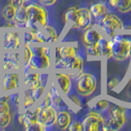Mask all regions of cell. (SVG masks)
Returning a JSON list of instances; mask_svg holds the SVG:
<instances>
[{"label":"cell","mask_w":131,"mask_h":131,"mask_svg":"<svg viewBox=\"0 0 131 131\" xmlns=\"http://www.w3.org/2000/svg\"><path fill=\"white\" fill-rule=\"evenodd\" d=\"M37 113V123L44 129V130L51 129L56 125L57 109L53 106H48L44 107L37 105L35 106Z\"/></svg>","instance_id":"cell-10"},{"label":"cell","mask_w":131,"mask_h":131,"mask_svg":"<svg viewBox=\"0 0 131 131\" xmlns=\"http://www.w3.org/2000/svg\"><path fill=\"white\" fill-rule=\"evenodd\" d=\"M97 28L107 38H112L117 33L124 31L125 25L117 15L109 12L99 21L97 22Z\"/></svg>","instance_id":"cell-7"},{"label":"cell","mask_w":131,"mask_h":131,"mask_svg":"<svg viewBox=\"0 0 131 131\" xmlns=\"http://www.w3.org/2000/svg\"><path fill=\"white\" fill-rule=\"evenodd\" d=\"M106 118V116H105L103 113H100L92 110L91 112L85 115L82 121L84 131L102 130Z\"/></svg>","instance_id":"cell-11"},{"label":"cell","mask_w":131,"mask_h":131,"mask_svg":"<svg viewBox=\"0 0 131 131\" xmlns=\"http://www.w3.org/2000/svg\"><path fill=\"white\" fill-rule=\"evenodd\" d=\"M25 3H26L25 0H8V4H10L16 9L25 5Z\"/></svg>","instance_id":"cell-35"},{"label":"cell","mask_w":131,"mask_h":131,"mask_svg":"<svg viewBox=\"0 0 131 131\" xmlns=\"http://www.w3.org/2000/svg\"><path fill=\"white\" fill-rule=\"evenodd\" d=\"M3 51H20L22 45V35L19 28H5L2 34Z\"/></svg>","instance_id":"cell-9"},{"label":"cell","mask_w":131,"mask_h":131,"mask_svg":"<svg viewBox=\"0 0 131 131\" xmlns=\"http://www.w3.org/2000/svg\"><path fill=\"white\" fill-rule=\"evenodd\" d=\"M121 79L119 78L118 76H112L107 79L106 80V89H109V90H112V89H116L119 85L121 84Z\"/></svg>","instance_id":"cell-32"},{"label":"cell","mask_w":131,"mask_h":131,"mask_svg":"<svg viewBox=\"0 0 131 131\" xmlns=\"http://www.w3.org/2000/svg\"><path fill=\"white\" fill-rule=\"evenodd\" d=\"M109 42L115 61H125L131 58V35L117 33Z\"/></svg>","instance_id":"cell-5"},{"label":"cell","mask_w":131,"mask_h":131,"mask_svg":"<svg viewBox=\"0 0 131 131\" xmlns=\"http://www.w3.org/2000/svg\"><path fill=\"white\" fill-rule=\"evenodd\" d=\"M130 80H131V71H130Z\"/></svg>","instance_id":"cell-40"},{"label":"cell","mask_w":131,"mask_h":131,"mask_svg":"<svg viewBox=\"0 0 131 131\" xmlns=\"http://www.w3.org/2000/svg\"><path fill=\"white\" fill-rule=\"evenodd\" d=\"M33 49V57L28 65L25 66L24 70H33L39 72H46L52 67V50L48 46L43 44L31 43Z\"/></svg>","instance_id":"cell-1"},{"label":"cell","mask_w":131,"mask_h":131,"mask_svg":"<svg viewBox=\"0 0 131 131\" xmlns=\"http://www.w3.org/2000/svg\"><path fill=\"white\" fill-rule=\"evenodd\" d=\"M39 3L44 7H52L57 2V0H38Z\"/></svg>","instance_id":"cell-36"},{"label":"cell","mask_w":131,"mask_h":131,"mask_svg":"<svg viewBox=\"0 0 131 131\" xmlns=\"http://www.w3.org/2000/svg\"><path fill=\"white\" fill-rule=\"evenodd\" d=\"M28 20L24 29L44 28L49 23V14L44 6L40 3H30L26 5Z\"/></svg>","instance_id":"cell-3"},{"label":"cell","mask_w":131,"mask_h":131,"mask_svg":"<svg viewBox=\"0 0 131 131\" xmlns=\"http://www.w3.org/2000/svg\"><path fill=\"white\" fill-rule=\"evenodd\" d=\"M25 1H26V2H29V1H30V0H25Z\"/></svg>","instance_id":"cell-39"},{"label":"cell","mask_w":131,"mask_h":131,"mask_svg":"<svg viewBox=\"0 0 131 131\" xmlns=\"http://www.w3.org/2000/svg\"><path fill=\"white\" fill-rule=\"evenodd\" d=\"M69 131H84L83 125H82V121H72L70 124L68 129Z\"/></svg>","instance_id":"cell-34"},{"label":"cell","mask_w":131,"mask_h":131,"mask_svg":"<svg viewBox=\"0 0 131 131\" xmlns=\"http://www.w3.org/2000/svg\"><path fill=\"white\" fill-rule=\"evenodd\" d=\"M27 20H28V16H27V12H26V5H23L16 9L13 20L16 23L18 27L19 26L24 27L25 24L27 21Z\"/></svg>","instance_id":"cell-24"},{"label":"cell","mask_w":131,"mask_h":131,"mask_svg":"<svg viewBox=\"0 0 131 131\" xmlns=\"http://www.w3.org/2000/svg\"><path fill=\"white\" fill-rule=\"evenodd\" d=\"M127 120H128L127 108L121 105L112 103L106 112V118L102 127V130H120L125 125Z\"/></svg>","instance_id":"cell-2"},{"label":"cell","mask_w":131,"mask_h":131,"mask_svg":"<svg viewBox=\"0 0 131 131\" xmlns=\"http://www.w3.org/2000/svg\"><path fill=\"white\" fill-rule=\"evenodd\" d=\"M54 83L63 96H67L71 93L73 88V79L67 71L58 70L53 73Z\"/></svg>","instance_id":"cell-14"},{"label":"cell","mask_w":131,"mask_h":131,"mask_svg":"<svg viewBox=\"0 0 131 131\" xmlns=\"http://www.w3.org/2000/svg\"><path fill=\"white\" fill-rule=\"evenodd\" d=\"M11 108L7 100L0 98V127L5 129L11 125Z\"/></svg>","instance_id":"cell-19"},{"label":"cell","mask_w":131,"mask_h":131,"mask_svg":"<svg viewBox=\"0 0 131 131\" xmlns=\"http://www.w3.org/2000/svg\"><path fill=\"white\" fill-rule=\"evenodd\" d=\"M89 10L92 14L93 18L97 22L103 18L111 11L109 7L106 5L105 3H102V2H97V3L91 4V6L89 7Z\"/></svg>","instance_id":"cell-21"},{"label":"cell","mask_w":131,"mask_h":131,"mask_svg":"<svg viewBox=\"0 0 131 131\" xmlns=\"http://www.w3.org/2000/svg\"><path fill=\"white\" fill-rule=\"evenodd\" d=\"M22 64L23 67L28 65V63L30 62V61L31 60L33 54V49L31 47V43L23 42V46H22Z\"/></svg>","instance_id":"cell-26"},{"label":"cell","mask_w":131,"mask_h":131,"mask_svg":"<svg viewBox=\"0 0 131 131\" xmlns=\"http://www.w3.org/2000/svg\"><path fill=\"white\" fill-rule=\"evenodd\" d=\"M43 30L45 35H46L48 43H54L57 42L58 35H57V32L54 27L50 26V25H48L44 28H43Z\"/></svg>","instance_id":"cell-27"},{"label":"cell","mask_w":131,"mask_h":131,"mask_svg":"<svg viewBox=\"0 0 131 131\" xmlns=\"http://www.w3.org/2000/svg\"><path fill=\"white\" fill-rule=\"evenodd\" d=\"M95 45L97 52V57H105L107 60L113 58L112 49L109 42V38L104 36L97 43H95Z\"/></svg>","instance_id":"cell-20"},{"label":"cell","mask_w":131,"mask_h":131,"mask_svg":"<svg viewBox=\"0 0 131 131\" xmlns=\"http://www.w3.org/2000/svg\"><path fill=\"white\" fill-rule=\"evenodd\" d=\"M46 93L49 96V97H50L52 106H53L55 108H57V111L60 109H63L62 106H61L64 103L63 98L61 97L62 94H61V92L59 91V89L57 87L55 83L52 82L51 84L50 87L48 88V92H46Z\"/></svg>","instance_id":"cell-22"},{"label":"cell","mask_w":131,"mask_h":131,"mask_svg":"<svg viewBox=\"0 0 131 131\" xmlns=\"http://www.w3.org/2000/svg\"><path fill=\"white\" fill-rule=\"evenodd\" d=\"M93 16L87 7H71L65 12L64 20L67 23L72 25L75 29L84 30L92 26Z\"/></svg>","instance_id":"cell-4"},{"label":"cell","mask_w":131,"mask_h":131,"mask_svg":"<svg viewBox=\"0 0 131 131\" xmlns=\"http://www.w3.org/2000/svg\"><path fill=\"white\" fill-rule=\"evenodd\" d=\"M117 3L118 0H107V3L106 5L109 7L111 10H116V6H117Z\"/></svg>","instance_id":"cell-37"},{"label":"cell","mask_w":131,"mask_h":131,"mask_svg":"<svg viewBox=\"0 0 131 131\" xmlns=\"http://www.w3.org/2000/svg\"><path fill=\"white\" fill-rule=\"evenodd\" d=\"M116 10L121 14L129 13L131 11V0H118Z\"/></svg>","instance_id":"cell-30"},{"label":"cell","mask_w":131,"mask_h":131,"mask_svg":"<svg viewBox=\"0 0 131 131\" xmlns=\"http://www.w3.org/2000/svg\"><path fill=\"white\" fill-rule=\"evenodd\" d=\"M38 104V102H36L33 96L30 93V89H25V91L23 93V97H22V107L23 110L33 108Z\"/></svg>","instance_id":"cell-25"},{"label":"cell","mask_w":131,"mask_h":131,"mask_svg":"<svg viewBox=\"0 0 131 131\" xmlns=\"http://www.w3.org/2000/svg\"><path fill=\"white\" fill-rule=\"evenodd\" d=\"M104 37V35L101 32L99 29L93 26H89V28L83 30L81 36V41L85 46L93 45L97 43L100 39Z\"/></svg>","instance_id":"cell-17"},{"label":"cell","mask_w":131,"mask_h":131,"mask_svg":"<svg viewBox=\"0 0 131 131\" xmlns=\"http://www.w3.org/2000/svg\"><path fill=\"white\" fill-rule=\"evenodd\" d=\"M112 102L106 99H100L97 102H95L92 106V110L96 111L100 113H106L110 107Z\"/></svg>","instance_id":"cell-28"},{"label":"cell","mask_w":131,"mask_h":131,"mask_svg":"<svg viewBox=\"0 0 131 131\" xmlns=\"http://www.w3.org/2000/svg\"><path fill=\"white\" fill-rule=\"evenodd\" d=\"M79 54V48L71 44L57 46L52 51L53 66L57 70H65L74 57Z\"/></svg>","instance_id":"cell-6"},{"label":"cell","mask_w":131,"mask_h":131,"mask_svg":"<svg viewBox=\"0 0 131 131\" xmlns=\"http://www.w3.org/2000/svg\"><path fill=\"white\" fill-rule=\"evenodd\" d=\"M67 97V99L71 102V103L75 106L76 107H81L82 106V102L81 99L80 98V97L77 95V94L75 93H69L67 96H66Z\"/></svg>","instance_id":"cell-33"},{"label":"cell","mask_w":131,"mask_h":131,"mask_svg":"<svg viewBox=\"0 0 131 131\" xmlns=\"http://www.w3.org/2000/svg\"><path fill=\"white\" fill-rule=\"evenodd\" d=\"M97 79L92 73L83 72L75 80V89L80 97H89L96 91Z\"/></svg>","instance_id":"cell-8"},{"label":"cell","mask_w":131,"mask_h":131,"mask_svg":"<svg viewBox=\"0 0 131 131\" xmlns=\"http://www.w3.org/2000/svg\"><path fill=\"white\" fill-rule=\"evenodd\" d=\"M16 9L14 8L12 6H11L10 4H7L3 7L2 10V16L4 20H6L7 21H11L13 20L15 17Z\"/></svg>","instance_id":"cell-29"},{"label":"cell","mask_w":131,"mask_h":131,"mask_svg":"<svg viewBox=\"0 0 131 131\" xmlns=\"http://www.w3.org/2000/svg\"><path fill=\"white\" fill-rule=\"evenodd\" d=\"M84 58L79 53V54L75 56L70 61L69 64L66 67L65 70H63V71H67L72 77V79L75 80L78 76L84 72Z\"/></svg>","instance_id":"cell-18"},{"label":"cell","mask_w":131,"mask_h":131,"mask_svg":"<svg viewBox=\"0 0 131 131\" xmlns=\"http://www.w3.org/2000/svg\"><path fill=\"white\" fill-rule=\"evenodd\" d=\"M72 121V116L68 111L60 109L57 111L56 126L61 130H67Z\"/></svg>","instance_id":"cell-23"},{"label":"cell","mask_w":131,"mask_h":131,"mask_svg":"<svg viewBox=\"0 0 131 131\" xmlns=\"http://www.w3.org/2000/svg\"><path fill=\"white\" fill-rule=\"evenodd\" d=\"M20 86V74L19 71H4L2 79L1 91L8 93L16 91Z\"/></svg>","instance_id":"cell-16"},{"label":"cell","mask_w":131,"mask_h":131,"mask_svg":"<svg viewBox=\"0 0 131 131\" xmlns=\"http://www.w3.org/2000/svg\"><path fill=\"white\" fill-rule=\"evenodd\" d=\"M46 73L33 70H24L22 84L25 89H34L43 84H48V77L44 78Z\"/></svg>","instance_id":"cell-12"},{"label":"cell","mask_w":131,"mask_h":131,"mask_svg":"<svg viewBox=\"0 0 131 131\" xmlns=\"http://www.w3.org/2000/svg\"><path fill=\"white\" fill-rule=\"evenodd\" d=\"M47 85L48 84H43L39 86V87L34 89H30V93L33 96V97L36 100L37 102H39L42 97L44 96L45 93H46V89H47Z\"/></svg>","instance_id":"cell-31"},{"label":"cell","mask_w":131,"mask_h":131,"mask_svg":"<svg viewBox=\"0 0 131 131\" xmlns=\"http://www.w3.org/2000/svg\"><path fill=\"white\" fill-rule=\"evenodd\" d=\"M21 66L20 51H3L2 67L3 71H20Z\"/></svg>","instance_id":"cell-13"},{"label":"cell","mask_w":131,"mask_h":131,"mask_svg":"<svg viewBox=\"0 0 131 131\" xmlns=\"http://www.w3.org/2000/svg\"><path fill=\"white\" fill-rule=\"evenodd\" d=\"M125 30H131V26H125L124 31Z\"/></svg>","instance_id":"cell-38"},{"label":"cell","mask_w":131,"mask_h":131,"mask_svg":"<svg viewBox=\"0 0 131 131\" xmlns=\"http://www.w3.org/2000/svg\"><path fill=\"white\" fill-rule=\"evenodd\" d=\"M17 120L20 125H22L25 130H41L40 125L37 123V113L35 107L23 110Z\"/></svg>","instance_id":"cell-15"}]
</instances>
